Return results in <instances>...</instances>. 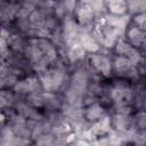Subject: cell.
I'll use <instances>...</instances> for the list:
<instances>
[{
	"label": "cell",
	"mask_w": 146,
	"mask_h": 146,
	"mask_svg": "<svg viewBox=\"0 0 146 146\" xmlns=\"http://www.w3.org/2000/svg\"><path fill=\"white\" fill-rule=\"evenodd\" d=\"M127 3V10H129L131 14H139L144 13L145 9V1L144 0H125Z\"/></svg>",
	"instance_id": "7"
},
{
	"label": "cell",
	"mask_w": 146,
	"mask_h": 146,
	"mask_svg": "<svg viewBox=\"0 0 146 146\" xmlns=\"http://www.w3.org/2000/svg\"><path fill=\"white\" fill-rule=\"evenodd\" d=\"M105 7L112 15H123L127 11L125 0H104Z\"/></svg>",
	"instance_id": "6"
},
{
	"label": "cell",
	"mask_w": 146,
	"mask_h": 146,
	"mask_svg": "<svg viewBox=\"0 0 146 146\" xmlns=\"http://www.w3.org/2000/svg\"><path fill=\"white\" fill-rule=\"evenodd\" d=\"M89 62L90 65L102 75L104 76H110L112 72V62L108 57L105 55H99V54H92L89 56Z\"/></svg>",
	"instance_id": "1"
},
{
	"label": "cell",
	"mask_w": 146,
	"mask_h": 146,
	"mask_svg": "<svg viewBox=\"0 0 146 146\" xmlns=\"http://www.w3.org/2000/svg\"><path fill=\"white\" fill-rule=\"evenodd\" d=\"M133 21H135V23H136V26H137L138 29H140V30L144 31V27H145V15H144V13L136 14Z\"/></svg>",
	"instance_id": "8"
},
{
	"label": "cell",
	"mask_w": 146,
	"mask_h": 146,
	"mask_svg": "<svg viewBox=\"0 0 146 146\" xmlns=\"http://www.w3.org/2000/svg\"><path fill=\"white\" fill-rule=\"evenodd\" d=\"M75 9H76L75 14L78 17V22L83 26L82 29H87L89 25H91V23L96 17V13L91 8V6L86 2H80V5L75 7Z\"/></svg>",
	"instance_id": "2"
},
{
	"label": "cell",
	"mask_w": 146,
	"mask_h": 146,
	"mask_svg": "<svg viewBox=\"0 0 146 146\" xmlns=\"http://www.w3.org/2000/svg\"><path fill=\"white\" fill-rule=\"evenodd\" d=\"M83 116L87 120V122L94 123L105 116V110L103 108V106H100L99 104H97L95 102V103H91L88 105V107L86 108V111L83 113Z\"/></svg>",
	"instance_id": "3"
},
{
	"label": "cell",
	"mask_w": 146,
	"mask_h": 146,
	"mask_svg": "<svg viewBox=\"0 0 146 146\" xmlns=\"http://www.w3.org/2000/svg\"><path fill=\"white\" fill-rule=\"evenodd\" d=\"M127 40L133 48H139L144 44V31L137 26L130 27L127 31Z\"/></svg>",
	"instance_id": "4"
},
{
	"label": "cell",
	"mask_w": 146,
	"mask_h": 146,
	"mask_svg": "<svg viewBox=\"0 0 146 146\" xmlns=\"http://www.w3.org/2000/svg\"><path fill=\"white\" fill-rule=\"evenodd\" d=\"M86 56V50L80 44V42H76L70 47H67V58L71 63H78L81 62Z\"/></svg>",
	"instance_id": "5"
},
{
	"label": "cell",
	"mask_w": 146,
	"mask_h": 146,
	"mask_svg": "<svg viewBox=\"0 0 146 146\" xmlns=\"http://www.w3.org/2000/svg\"><path fill=\"white\" fill-rule=\"evenodd\" d=\"M5 121H6V115L2 112H0V127H2V124L5 123Z\"/></svg>",
	"instance_id": "9"
}]
</instances>
